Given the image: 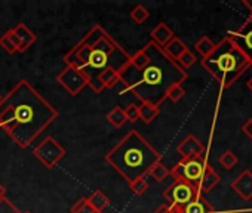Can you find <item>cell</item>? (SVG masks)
I'll use <instances>...</instances> for the list:
<instances>
[{
    "mask_svg": "<svg viewBox=\"0 0 252 213\" xmlns=\"http://www.w3.org/2000/svg\"><path fill=\"white\" fill-rule=\"evenodd\" d=\"M129 189H131L135 195H143V194L149 189V182L146 181V178L135 179V181L129 182Z\"/></svg>",
    "mask_w": 252,
    "mask_h": 213,
    "instance_id": "29",
    "label": "cell"
},
{
    "mask_svg": "<svg viewBox=\"0 0 252 213\" xmlns=\"http://www.w3.org/2000/svg\"><path fill=\"white\" fill-rule=\"evenodd\" d=\"M162 49H163V52H165V53H166L172 61H175V62H177V61H178V58H180V56H181V55H183L189 48L186 46V43H184L181 39H178V37L175 36V37H174L169 43H166Z\"/></svg>",
    "mask_w": 252,
    "mask_h": 213,
    "instance_id": "18",
    "label": "cell"
},
{
    "mask_svg": "<svg viewBox=\"0 0 252 213\" xmlns=\"http://www.w3.org/2000/svg\"><path fill=\"white\" fill-rule=\"evenodd\" d=\"M58 119V110L29 80H20L0 101V129L21 148H29Z\"/></svg>",
    "mask_w": 252,
    "mask_h": 213,
    "instance_id": "1",
    "label": "cell"
},
{
    "mask_svg": "<svg viewBox=\"0 0 252 213\" xmlns=\"http://www.w3.org/2000/svg\"><path fill=\"white\" fill-rule=\"evenodd\" d=\"M214 48H215V43H214L208 36H203L202 39H199V40L194 43V49H196L203 58H206V56L214 51Z\"/></svg>",
    "mask_w": 252,
    "mask_h": 213,
    "instance_id": "23",
    "label": "cell"
},
{
    "mask_svg": "<svg viewBox=\"0 0 252 213\" xmlns=\"http://www.w3.org/2000/svg\"><path fill=\"white\" fill-rule=\"evenodd\" d=\"M225 37L234 43V46L248 58L252 65V21L246 20L239 28L230 31Z\"/></svg>",
    "mask_w": 252,
    "mask_h": 213,
    "instance_id": "10",
    "label": "cell"
},
{
    "mask_svg": "<svg viewBox=\"0 0 252 213\" xmlns=\"http://www.w3.org/2000/svg\"><path fill=\"white\" fill-rule=\"evenodd\" d=\"M243 6L248 8L249 11H252V2H248V0H243Z\"/></svg>",
    "mask_w": 252,
    "mask_h": 213,
    "instance_id": "39",
    "label": "cell"
},
{
    "mask_svg": "<svg viewBox=\"0 0 252 213\" xmlns=\"http://www.w3.org/2000/svg\"><path fill=\"white\" fill-rule=\"evenodd\" d=\"M177 151L181 156V159H194L203 156L205 147L194 135H189L178 144Z\"/></svg>",
    "mask_w": 252,
    "mask_h": 213,
    "instance_id": "11",
    "label": "cell"
},
{
    "mask_svg": "<svg viewBox=\"0 0 252 213\" xmlns=\"http://www.w3.org/2000/svg\"><path fill=\"white\" fill-rule=\"evenodd\" d=\"M249 20L252 21V11H249Z\"/></svg>",
    "mask_w": 252,
    "mask_h": 213,
    "instance_id": "41",
    "label": "cell"
},
{
    "mask_svg": "<svg viewBox=\"0 0 252 213\" xmlns=\"http://www.w3.org/2000/svg\"><path fill=\"white\" fill-rule=\"evenodd\" d=\"M138 114H140V120H143L146 125H149L160 114V110H159V106H156L153 104L141 102L138 105Z\"/></svg>",
    "mask_w": 252,
    "mask_h": 213,
    "instance_id": "20",
    "label": "cell"
},
{
    "mask_svg": "<svg viewBox=\"0 0 252 213\" xmlns=\"http://www.w3.org/2000/svg\"><path fill=\"white\" fill-rule=\"evenodd\" d=\"M86 200H88V204L99 213H102V210H105L110 204V198L101 189L94 191L89 197H86Z\"/></svg>",
    "mask_w": 252,
    "mask_h": 213,
    "instance_id": "19",
    "label": "cell"
},
{
    "mask_svg": "<svg viewBox=\"0 0 252 213\" xmlns=\"http://www.w3.org/2000/svg\"><path fill=\"white\" fill-rule=\"evenodd\" d=\"M119 83H120V74L117 71L111 70V68L101 71L99 76H98V89H99V92L104 90V89H113Z\"/></svg>",
    "mask_w": 252,
    "mask_h": 213,
    "instance_id": "17",
    "label": "cell"
},
{
    "mask_svg": "<svg viewBox=\"0 0 252 213\" xmlns=\"http://www.w3.org/2000/svg\"><path fill=\"white\" fill-rule=\"evenodd\" d=\"M0 213H21V210L9 198L5 197L0 200Z\"/></svg>",
    "mask_w": 252,
    "mask_h": 213,
    "instance_id": "32",
    "label": "cell"
},
{
    "mask_svg": "<svg viewBox=\"0 0 252 213\" xmlns=\"http://www.w3.org/2000/svg\"><path fill=\"white\" fill-rule=\"evenodd\" d=\"M105 161L125 179L132 182L146 178L150 169L162 161V154L135 129L126 133L107 154Z\"/></svg>",
    "mask_w": 252,
    "mask_h": 213,
    "instance_id": "4",
    "label": "cell"
},
{
    "mask_svg": "<svg viewBox=\"0 0 252 213\" xmlns=\"http://www.w3.org/2000/svg\"><path fill=\"white\" fill-rule=\"evenodd\" d=\"M214 206L205 198L203 194H199L193 201L183 207V213H214Z\"/></svg>",
    "mask_w": 252,
    "mask_h": 213,
    "instance_id": "16",
    "label": "cell"
},
{
    "mask_svg": "<svg viewBox=\"0 0 252 213\" xmlns=\"http://www.w3.org/2000/svg\"><path fill=\"white\" fill-rule=\"evenodd\" d=\"M125 110V116H126V120L131 122V123H135L140 120V114H138V105L137 104H129Z\"/></svg>",
    "mask_w": 252,
    "mask_h": 213,
    "instance_id": "31",
    "label": "cell"
},
{
    "mask_svg": "<svg viewBox=\"0 0 252 213\" xmlns=\"http://www.w3.org/2000/svg\"><path fill=\"white\" fill-rule=\"evenodd\" d=\"M231 189L243 200L252 198V172L251 170H243L231 184Z\"/></svg>",
    "mask_w": 252,
    "mask_h": 213,
    "instance_id": "12",
    "label": "cell"
},
{
    "mask_svg": "<svg viewBox=\"0 0 252 213\" xmlns=\"http://www.w3.org/2000/svg\"><path fill=\"white\" fill-rule=\"evenodd\" d=\"M206 160L203 156L194 157V159H181L171 170L169 175L174 178V181H183L191 185H199V181L202 179L205 169H206Z\"/></svg>",
    "mask_w": 252,
    "mask_h": 213,
    "instance_id": "6",
    "label": "cell"
},
{
    "mask_svg": "<svg viewBox=\"0 0 252 213\" xmlns=\"http://www.w3.org/2000/svg\"><path fill=\"white\" fill-rule=\"evenodd\" d=\"M199 194L200 192L196 185H191L183 181H174L163 191V197L166 198L171 207H184L190 201H193Z\"/></svg>",
    "mask_w": 252,
    "mask_h": 213,
    "instance_id": "8",
    "label": "cell"
},
{
    "mask_svg": "<svg viewBox=\"0 0 252 213\" xmlns=\"http://www.w3.org/2000/svg\"><path fill=\"white\" fill-rule=\"evenodd\" d=\"M237 161H239L237 156H236L233 151H230V150L224 151V153L220 156V159H218V163H220L224 169H227V170H231V169L237 164Z\"/></svg>",
    "mask_w": 252,
    "mask_h": 213,
    "instance_id": "26",
    "label": "cell"
},
{
    "mask_svg": "<svg viewBox=\"0 0 252 213\" xmlns=\"http://www.w3.org/2000/svg\"><path fill=\"white\" fill-rule=\"evenodd\" d=\"M21 213H32V212H21Z\"/></svg>",
    "mask_w": 252,
    "mask_h": 213,
    "instance_id": "42",
    "label": "cell"
},
{
    "mask_svg": "<svg viewBox=\"0 0 252 213\" xmlns=\"http://www.w3.org/2000/svg\"><path fill=\"white\" fill-rule=\"evenodd\" d=\"M149 175L156 181V182H163L168 176H169V169L162 163V161H158L149 172Z\"/></svg>",
    "mask_w": 252,
    "mask_h": 213,
    "instance_id": "24",
    "label": "cell"
},
{
    "mask_svg": "<svg viewBox=\"0 0 252 213\" xmlns=\"http://www.w3.org/2000/svg\"><path fill=\"white\" fill-rule=\"evenodd\" d=\"M169 212V204H160L153 213H168Z\"/></svg>",
    "mask_w": 252,
    "mask_h": 213,
    "instance_id": "36",
    "label": "cell"
},
{
    "mask_svg": "<svg viewBox=\"0 0 252 213\" xmlns=\"http://www.w3.org/2000/svg\"><path fill=\"white\" fill-rule=\"evenodd\" d=\"M71 213H99L96 210H94L89 204H88V200L86 198H80L77 200L73 206H71Z\"/></svg>",
    "mask_w": 252,
    "mask_h": 213,
    "instance_id": "30",
    "label": "cell"
},
{
    "mask_svg": "<svg viewBox=\"0 0 252 213\" xmlns=\"http://www.w3.org/2000/svg\"><path fill=\"white\" fill-rule=\"evenodd\" d=\"M150 36H152V42L156 43L159 48H163L166 43H169V42L175 37L174 31H172V30L168 27V24H165V23L158 24V26L152 30Z\"/></svg>",
    "mask_w": 252,
    "mask_h": 213,
    "instance_id": "14",
    "label": "cell"
},
{
    "mask_svg": "<svg viewBox=\"0 0 252 213\" xmlns=\"http://www.w3.org/2000/svg\"><path fill=\"white\" fill-rule=\"evenodd\" d=\"M184 95H186V90H184L183 84H172L166 90V99H171L172 102H178Z\"/></svg>",
    "mask_w": 252,
    "mask_h": 213,
    "instance_id": "28",
    "label": "cell"
},
{
    "mask_svg": "<svg viewBox=\"0 0 252 213\" xmlns=\"http://www.w3.org/2000/svg\"><path fill=\"white\" fill-rule=\"evenodd\" d=\"M144 49L149 55V64L143 70L125 67L119 73L120 83L123 92L132 93L141 102L159 106L166 99V90L172 84H183L189 74L152 40Z\"/></svg>",
    "mask_w": 252,
    "mask_h": 213,
    "instance_id": "2",
    "label": "cell"
},
{
    "mask_svg": "<svg viewBox=\"0 0 252 213\" xmlns=\"http://www.w3.org/2000/svg\"><path fill=\"white\" fill-rule=\"evenodd\" d=\"M147 64H149V55H147L146 49L143 48L131 56V61L128 65L134 70H143Z\"/></svg>",
    "mask_w": 252,
    "mask_h": 213,
    "instance_id": "22",
    "label": "cell"
},
{
    "mask_svg": "<svg viewBox=\"0 0 252 213\" xmlns=\"http://www.w3.org/2000/svg\"><path fill=\"white\" fill-rule=\"evenodd\" d=\"M202 67L222 87H228L251 67V62L228 37H224L215 45L214 51L202 59Z\"/></svg>",
    "mask_w": 252,
    "mask_h": 213,
    "instance_id": "5",
    "label": "cell"
},
{
    "mask_svg": "<svg viewBox=\"0 0 252 213\" xmlns=\"http://www.w3.org/2000/svg\"><path fill=\"white\" fill-rule=\"evenodd\" d=\"M168 213H183V207H171L169 206V212Z\"/></svg>",
    "mask_w": 252,
    "mask_h": 213,
    "instance_id": "37",
    "label": "cell"
},
{
    "mask_svg": "<svg viewBox=\"0 0 252 213\" xmlns=\"http://www.w3.org/2000/svg\"><path fill=\"white\" fill-rule=\"evenodd\" d=\"M57 81L71 95V96H77L86 86H88V80L86 77L74 67L67 65L58 76H57Z\"/></svg>",
    "mask_w": 252,
    "mask_h": 213,
    "instance_id": "9",
    "label": "cell"
},
{
    "mask_svg": "<svg viewBox=\"0 0 252 213\" xmlns=\"http://www.w3.org/2000/svg\"><path fill=\"white\" fill-rule=\"evenodd\" d=\"M8 34H9V39H11V42L14 43V46L17 48V51L20 52V48H21V43H20V39L14 34V31L12 30H8Z\"/></svg>",
    "mask_w": 252,
    "mask_h": 213,
    "instance_id": "35",
    "label": "cell"
},
{
    "mask_svg": "<svg viewBox=\"0 0 252 213\" xmlns=\"http://www.w3.org/2000/svg\"><path fill=\"white\" fill-rule=\"evenodd\" d=\"M0 46H2L8 53H17V52H18V51H17V48L14 46V43L11 42L8 31H6L2 37H0Z\"/></svg>",
    "mask_w": 252,
    "mask_h": 213,
    "instance_id": "33",
    "label": "cell"
},
{
    "mask_svg": "<svg viewBox=\"0 0 252 213\" xmlns=\"http://www.w3.org/2000/svg\"><path fill=\"white\" fill-rule=\"evenodd\" d=\"M196 55L190 51V49H187L180 58H178V61H177V64L183 68V70H187V68H190L191 65H194V62H196Z\"/></svg>",
    "mask_w": 252,
    "mask_h": 213,
    "instance_id": "27",
    "label": "cell"
},
{
    "mask_svg": "<svg viewBox=\"0 0 252 213\" xmlns=\"http://www.w3.org/2000/svg\"><path fill=\"white\" fill-rule=\"evenodd\" d=\"M131 20L135 23V24H144L149 18H150V12L146 6L143 5H137L132 11H131Z\"/></svg>",
    "mask_w": 252,
    "mask_h": 213,
    "instance_id": "25",
    "label": "cell"
},
{
    "mask_svg": "<svg viewBox=\"0 0 252 213\" xmlns=\"http://www.w3.org/2000/svg\"><path fill=\"white\" fill-rule=\"evenodd\" d=\"M246 86H248V89L252 92V76H251V77H249V80L246 81Z\"/></svg>",
    "mask_w": 252,
    "mask_h": 213,
    "instance_id": "40",
    "label": "cell"
},
{
    "mask_svg": "<svg viewBox=\"0 0 252 213\" xmlns=\"http://www.w3.org/2000/svg\"><path fill=\"white\" fill-rule=\"evenodd\" d=\"M5 197H6V188L2 184H0V200L5 198Z\"/></svg>",
    "mask_w": 252,
    "mask_h": 213,
    "instance_id": "38",
    "label": "cell"
},
{
    "mask_svg": "<svg viewBox=\"0 0 252 213\" xmlns=\"http://www.w3.org/2000/svg\"><path fill=\"white\" fill-rule=\"evenodd\" d=\"M220 175L214 170V167L212 166H206V169H205V173H203V176H202V179L199 181V185H197V188H199V192L200 194H206V192H211L214 188H215V185L220 182Z\"/></svg>",
    "mask_w": 252,
    "mask_h": 213,
    "instance_id": "15",
    "label": "cell"
},
{
    "mask_svg": "<svg viewBox=\"0 0 252 213\" xmlns=\"http://www.w3.org/2000/svg\"><path fill=\"white\" fill-rule=\"evenodd\" d=\"M12 31H14V34L20 39V43H21V48H20V52L23 53V52H26L29 48H32L34 43H36V40H37V36L26 26V24H23V23H20V24H17L14 28H11Z\"/></svg>",
    "mask_w": 252,
    "mask_h": 213,
    "instance_id": "13",
    "label": "cell"
},
{
    "mask_svg": "<svg viewBox=\"0 0 252 213\" xmlns=\"http://www.w3.org/2000/svg\"><path fill=\"white\" fill-rule=\"evenodd\" d=\"M33 154L46 169H54L65 157L67 151L54 136L49 135L37 144Z\"/></svg>",
    "mask_w": 252,
    "mask_h": 213,
    "instance_id": "7",
    "label": "cell"
},
{
    "mask_svg": "<svg viewBox=\"0 0 252 213\" xmlns=\"http://www.w3.org/2000/svg\"><path fill=\"white\" fill-rule=\"evenodd\" d=\"M107 122L113 126V128H122L126 122V116H125V110L122 108V106H119V105H116V106H113V108L108 111V114H107Z\"/></svg>",
    "mask_w": 252,
    "mask_h": 213,
    "instance_id": "21",
    "label": "cell"
},
{
    "mask_svg": "<svg viewBox=\"0 0 252 213\" xmlns=\"http://www.w3.org/2000/svg\"><path fill=\"white\" fill-rule=\"evenodd\" d=\"M242 132H243L248 138H251V139H252V119H249L248 122H245V123H243V126H242Z\"/></svg>",
    "mask_w": 252,
    "mask_h": 213,
    "instance_id": "34",
    "label": "cell"
},
{
    "mask_svg": "<svg viewBox=\"0 0 252 213\" xmlns=\"http://www.w3.org/2000/svg\"><path fill=\"white\" fill-rule=\"evenodd\" d=\"M63 59L67 65L77 68L86 77L88 86L99 93V73L108 68L120 73L125 67H128L131 55L99 24H96L64 55Z\"/></svg>",
    "mask_w": 252,
    "mask_h": 213,
    "instance_id": "3",
    "label": "cell"
},
{
    "mask_svg": "<svg viewBox=\"0 0 252 213\" xmlns=\"http://www.w3.org/2000/svg\"><path fill=\"white\" fill-rule=\"evenodd\" d=\"M0 101H2V95H0Z\"/></svg>",
    "mask_w": 252,
    "mask_h": 213,
    "instance_id": "43",
    "label": "cell"
}]
</instances>
